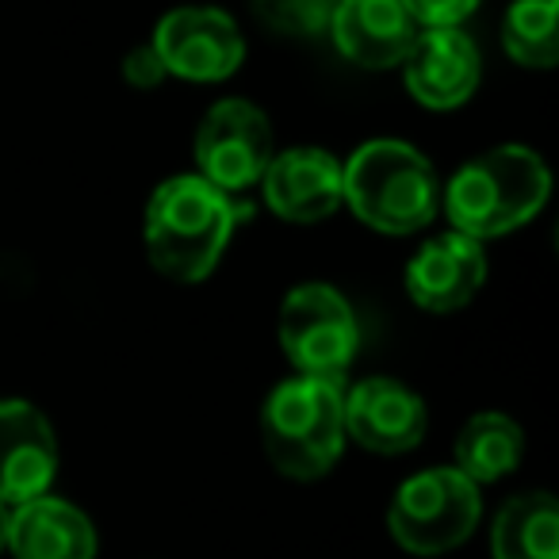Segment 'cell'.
<instances>
[{
  "label": "cell",
  "mask_w": 559,
  "mask_h": 559,
  "mask_svg": "<svg viewBox=\"0 0 559 559\" xmlns=\"http://www.w3.org/2000/svg\"><path fill=\"white\" fill-rule=\"evenodd\" d=\"M238 226L234 195L211 188L200 173H177L154 188L142 215V241L154 272L173 284H200L223 261Z\"/></svg>",
  "instance_id": "1"
},
{
  "label": "cell",
  "mask_w": 559,
  "mask_h": 559,
  "mask_svg": "<svg viewBox=\"0 0 559 559\" xmlns=\"http://www.w3.org/2000/svg\"><path fill=\"white\" fill-rule=\"evenodd\" d=\"M551 195V173L544 157L518 142H506L472 157L441 188V211L452 230L475 241L506 238L544 211Z\"/></svg>",
  "instance_id": "2"
},
{
  "label": "cell",
  "mask_w": 559,
  "mask_h": 559,
  "mask_svg": "<svg viewBox=\"0 0 559 559\" xmlns=\"http://www.w3.org/2000/svg\"><path fill=\"white\" fill-rule=\"evenodd\" d=\"M345 203L365 226L391 238L426 230L441 211V180L421 150L403 139H372L342 165Z\"/></svg>",
  "instance_id": "3"
},
{
  "label": "cell",
  "mask_w": 559,
  "mask_h": 559,
  "mask_svg": "<svg viewBox=\"0 0 559 559\" xmlns=\"http://www.w3.org/2000/svg\"><path fill=\"white\" fill-rule=\"evenodd\" d=\"M264 456L296 483L322 479L345 449V388L342 380L292 376L276 383L261 411Z\"/></svg>",
  "instance_id": "4"
},
{
  "label": "cell",
  "mask_w": 559,
  "mask_h": 559,
  "mask_svg": "<svg viewBox=\"0 0 559 559\" xmlns=\"http://www.w3.org/2000/svg\"><path fill=\"white\" fill-rule=\"evenodd\" d=\"M483 518V495L456 467H426L399 483L388 506L391 540L411 556H444L472 540Z\"/></svg>",
  "instance_id": "5"
},
{
  "label": "cell",
  "mask_w": 559,
  "mask_h": 559,
  "mask_svg": "<svg viewBox=\"0 0 559 559\" xmlns=\"http://www.w3.org/2000/svg\"><path fill=\"white\" fill-rule=\"evenodd\" d=\"M276 337L284 357L299 376L342 380L345 368L357 360L360 322L349 299L330 284H299L280 304Z\"/></svg>",
  "instance_id": "6"
},
{
  "label": "cell",
  "mask_w": 559,
  "mask_h": 559,
  "mask_svg": "<svg viewBox=\"0 0 559 559\" xmlns=\"http://www.w3.org/2000/svg\"><path fill=\"white\" fill-rule=\"evenodd\" d=\"M272 154H276V142H272L269 116L241 96L211 104L195 127V173L226 195L261 185Z\"/></svg>",
  "instance_id": "7"
},
{
  "label": "cell",
  "mask_w": 559,
  "mask_h": 559,
  "mask_svg": "<svg viewBox=\"0 0 559 559\" xmlns=\"http://www.w3.org/2000/svg\"><path fill=\"white\" fill-rule=\"evenodd\" d=\"M150 47L157 50L165 73L180 81H200V85L234 78L246 62V35L238 20L211 4L173 9L169 16L157 20Z\"/></svg>",
  "instance_id": "8"
},
{
  "label": "cell",
  "mask_w": 559,
  "mask_h": 559,
  "mask_svg": "<svg viewBox=\"0 0 559 559\" xmlns=\"http://www.w3.org/2000/svg\"><path fill=\"white\" fill-rule=\"evenodd\" d=\"M426 426V403L403 380L368 376L345 391V437L376 456H403L418 449Z\"/></svg>",
  "instance_id": "9"
},
{
  "label": "cell",
  "mask_w": 559,
  "mask_h": 559,
  "mask_svg": "<svg viewBox=\"0 0 559 559\" xmlns=\"http://www.w3.org/2000/svg\"><path fill=\"white\" fill-rule=\"evenodd\" d=\"M406 93L429 111H452L475 96L483 81L479 47L460 27H429L418 32L411 55L403 58Z\"/></svg>",
  "instance_id": "10"
},
{
  "label": "cell",
  "mask_w": 559,
  "mask_h": 559,
  "mask_svg": "<svg viewBox=\"0 0 559 559\" xmlns=\"http://www.w3.org/2000/svg\"><path fill=\"white\" fill-rule=\"evenodd\" d=\"M261 192L269 211L284 223H322L345 203L342 162L322 146H292L284 154H272Z\"/></svg>",
  "instance_id": "11"
},
{
  "label": "cell",
  "mask_w": 559,
  "mask_h": 559,
  "mask_svg": "<svg viewBox=\"0 0 559 559\" xmlns=\"http://www.w3.org/2000/svg\"><path fill=\"white\" fill-rule=\"evenodd\" d=\"M58 475V437L50 418L27 399H0V502L43 498Z\"/></svg>",
  "instance_id": "12"
},
{
  "label": "cell",
  "mask_w": 559,
  "mask_h": 559,
  "mask_svg": "<svg viewBox=\"0 0 559 559\" xmlns=\"http://www.w3.org/2000/svg\"><path fill=\"white\" fill-rule=\"evenodd\" d=\"M487 280L483 241L449 230L421 241L418 253L406 261V292L429 314H456L475 304Z\"/></svg>",
  "instance_id": "13"
},
{
  "label": "cell",
  "mask_w": 559,
  "mask_h": 559,
  "mask_svg": "<svg viewBox=\"0 0 559 559\" xmlns=\"http://www.w3.org/2000/svg\"><path fill=\"white\" fill-rule=\"evenodd\" d=\"M418 32L399 0H337L326 35L345 62L360 70H395L411 55Z\"/></svg>",
  "instance_id": "14"
},
{
  "label": "cell",
  "mask_w": 559,
  "mask_h": 559,
  "mask_svg": "<svg viewBox=\"0 0 559 559\" xmlns=\"http://www.w3.org/2000/svg\"><path fill=\"white\" fill-rule=\"evenodd\" d=\"M96 525L81 506L43 495L12 506L9 551L16 559H96Z\"/></svg>",
  "instance_id": "15"
},
{
  "label": "cell",
  "mask_w": 559,
  "mask_h": 559,
  "mask_svg": "<svg viewBox=\"0 0 559 559\" xmlns=\"http://www.w3.org/2000/svg\"><path fill=\"white\" fill-rule=\"evenodd\" d=\"M495 559H559V502L548 490L513 495L490 525Z\"/></svg>",
  "instance_id": "16"
},
{
  "label": "cell",
  "mask_w": 559,
  "mask_h": 559,
  "mask_svg": "<svg viewBox=\"0 0 559 559\" xmlns=\"http://www.w3.org/2000/svg\"><path fill=\"white\" fill-rule=\"evenodd\" d=\"M456 472L467 475L475 487L483 483H498L510 472H518L521 456H525V433L521 426L502 411H483L475 418L464 421V429L456 433Z\"/></svg>",
  "instance_id": "17"
},
{
  "label": "cell",
  "mask_w": 559,
  "mask_h": 559,
  "mask_svg": "<svg viewBox=\"0 0 559 559\" xmlns=\"http://www.w3.org/2000/svg\"><path fill=\"white\" fill-rule=\"evenodd\" d=\"M502 50L513 66L551 70L559 62V0H513L502 20Z\"/></svg>",
  "instance_id": "18"
},
{
  "label": "cell",
  "mask_w": 559,
  "mask_h": 559,
  "mask_svg": "<svg viewBox=\"0 0 559 559\" xmlns=\"http://www.w3.org/2000/svg\"><path fill=\"white\" fill-rule=\"evenodd\" d=\"M249 9L269 32L288 39H319L330 32L337 0H249Z\"/></svg>",
  "instance_id": "19"
},
{
  "label": "cell",
  "mask_w": 559,
  "mask_h": 559,
  "mask_svg": "<svg viewBox=\"0 0 559 559\" xmlns=\"http://www.w3.org/2000/svg\"><path fill=\"white\" fill-rule=\"evenodd\" d=\"M399 4L421 32H429V27H460L483 0H399Z\"/></svg>",
  "instance_id": "20"
},
{
  "label": "cell",
  "mask_w": 559,
  "mask_h": 559,
  "mask_svg": "<svg viewBox=\"0 0 559 559\" xmlns=\"http://www.w3.org/2000/svg\"><path fill=\"white\" fill-rule=\"evenodd\" d=\"M169 78L162 66V58H157V50L150 47H134L131 55L123 58V81L131 88H142V93H150V88H157L162 81Z\"/></svg>",
  "instance_id": "21"
},
{
  "label": "cell",
  "mask_w": 559,
  "mask_h": 559,
  "mask_svg": "<svg viewBox=\"0 0 559 559\" xmlns=\"http://www.w3.org/2000/svg\"><path fill=\"white\" fill-rule=\"evenodd\" d=\"M9 518H12V506L0 502V551L9 548Z\"/></svg>",
  "instance_id": "22"
}]
</instances>
